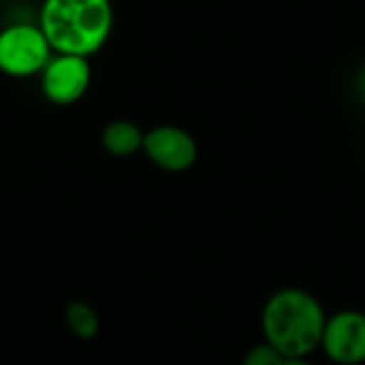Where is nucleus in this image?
<instances>
[{"label": "nucleus", "instance_id": "1", "mask_svg": "<svg viewBox=\"0 0 365 365\" xmlns=\"http://www.w3.org/2000/svg\"><path fill=\"white\" fill-rule=\"evenodd\" d=\"M327 314L306 289L287 287L272 293L261 312L263 340L284 359L310 357L321 346Z\"/></svg>", "mask_w": 365, "mask_h": 365}, {"label": "nucleus", "instance_id": "2", "mask_svg": "<svg viewBox=\"0 0 365 365\" xmlns=\"http://www.w3.org/2000/svg\"><path fill=\"white\" fill-rule=\"evenodd\" d=\"M53 53L92 58L113 32L111 0H43L36 21Z\"/></svg>", "mask_w": 365, "mask_h": 365}, {"label": "nucleus", "instance_id": "3", "mask_svg": "<svg viewBox=\"0 0 365 365\" xmlns=\"http://www.w3.org/2000/svg\"><path fill=\"white\" fill-rule=\"evenodd\" d=\"M51 45L47 43L38 24L15 21L0 28V73L11 79H28L41 75L51 58Z\"/></svg>", "mask_w": 365, "mask_h": 365}, {"label": "nucleus", "instance_id": "4", "mask_svg": "<svg viewBox=\"0 0 365 365\" xmlns=\"http://www.w3.org/2000/svg\"><path fill=\"white\" fill-rule=\"evenodd\" d=\"M41 92L47 103L56 107H71L79 103L92 83L90 58L71 53H51L49 62L38 75Z\"/></svg>", "mask_w": 365, "mask_h": 365}, {"label": "nucleus", "instance_id": "5", "mask_svg": "<svg viewBox=\"0 0 365 365\" xmlns=\"http://www.w3.org/2000/svg\"><path fill=\"white\" fill-rule=\"evenodd\" d=\"M141 152L154 167L167 173H184L199 158L197 139L175 124H158L145 130Z\"/></svg>", "mask_w": 365, "mask_h": 365}, {"label": "nucleus", "instance_id": "6", "mask_svg": "<svg viewBox=\"0 0 365 365\" xmlns=\"http://www.w3.org/2000/svg\"><path fill=\"white\" fill-rule=\"evenodd\" d=\"M319 349L336 365L365 364V312L340 310L327 317Z\"/></svg>", "mask_w": 365, "mask_h": 365}, {"label": "nucleus", "instance_id": "7", "mask_svg": "<svg viewBox=\"0 0 365 365\" xmlns=\"http://www.w3.org/2000/svg\"><path fill=\"white\" fill-rule=\"evenodd\" d=\"M141 126L130 120H111L101 130V148L113 158H130L143 148Z\"/></svg>", "mask_w": 365, "mask_h": 365}, {"label": "nucleus", "instance_id": "8", "mask_svg": "<svg viewBox=\"0 0 365 365\" xmlns=\"http://www.w3.org/2000/svg\"><path fill=\"white\" fill-rule=\"evenodd\" d=\"M64 321L71 334L79 340H92L98 336L101 319L96 310L86 302H71L64 310Z\"/></svg>", "mask_w": 365, "mask_h": 365}, {"label": "nucleus", "instance_id": "9", "mask_svg": "<svg viewBox=\"0 0 365 365\" xmlns=\"http://www.w3.org/2000/svg\"><path fill=\"white\" fill-rule=\"evenodd\" d=\"M284 357L265 340L261 344H255L242 359V365H282Z\"/></svg>", "mask_w": 365, "mask_h": 365}, {"label": "nucleus", "instance_id": "10", "mask_svg": "<svg viewBox=\"0 0 365 365\" xmlns=\"http://www.w3.org/2000/svg\"><path fill=\"white\" fill-rule=\"evenodd\" d=\"M282 365H312L308 361V357H291V359H284Z\"/></svg>", "mask_w": 365, "mask_h": 365}, {"label": "nucleus", "instance_id": "11", "mask_svg": "<svg viewBox=\"0 0 365 365\" xmlns=\"http://www.w3.org/2000/svg\"><path fill=\"white\" fill-rule=\"evenodd\" d=\"M359 86H361V92H364V96H365V73L361 75V81H359Z\"/></svg>", "mask_w": 365, "mask_h": 365}]
</instances>
